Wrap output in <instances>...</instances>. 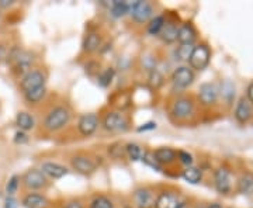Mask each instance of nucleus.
<instances>
[{
    "label": "nucleus",
    "mask_w": 253,
    "mask_h": 208,
    "mask_svg": "<svg viewBox=\"0 0 253 208\" xmlns=\"http://www.w3.org/2000/svg\"><path fill=\"white\" fill-rule=\"evenodd\" d=\"M197 101L193 96L180 94L174 97L169 106V116L176 123H186L196 116Z\"/></svg>",
    "instance_id": "1"
},
{
    "label": "nucleus",
    "mask_w": 253,
    "mask_h": 208,
    "mask_svg": "<svg viewBox=\"0 0 253 208\" xmlns=\"http://www.w3.org/2000/svg\"><path fill=\"white\" fill-rule=\"evenodd\" d=\"M72 121V110L66 104H58L46 113L44 118V129L48 132H59Z\"/></svg>",
    "instance_id": "2"
},
{
    "label": "nucleus",
    "mask_w": 253,
    "mask_h": 208,
    "mask_svg": "<svg viewBox=\"0 0 253 208\" xmlns=\"http://www.w3.org/2000/svg\"><path fill=\"white\" fill-rule=\"evenodd\" d=\"M9 61L13 65V71L24 76L26 73L30 72L34 66L36 62V55L30 52L27 49H21V48H14L9 52Z\"/></svg>",
    "instance_id": "3"
},
{
    "label": "nucleus",
    "mask_w": 253,
    "mask_h": 208,
    "mask_svg": "<svg viewBox=\"0 0 253 208\" xmlns=\"http://www.w3.org/2000/svg\"><path fill=\"white\" fill-rule=\"evenodd\" d=\"M100 127L107 132H126L129 128V120L123 111L110 110L100 120Z\"/></svg>",
    "instance_id": "4"
},
{
    "label": "nucleus",
    "mask_w": 253,
    "mask_h": 208,
    "mask_svg": "<svg viewBox=\"0 0 253 208\" xmlns=\"http://www.w3.org/2000/svg\"><path fill=\"white\" fill-rule=\"evenodd\" d=\"M211 61V48L207 42H199L194 45L193 52L190 55L189 68L193 69L194 72H201L207 68Z\"/></svg>",
    "instance_id": "5"
},
{
    "label": "nucleus",
    "mask_w": 253,
    "mask_h": 208,
    "mask_svg": "<svg viewBox=\"0 0 253 208\" xmlns=\"http://www.w3.org/2000/svg\"><path fill=\"white\" fill-rule=\"evenodd\" d=\"M194 81H196V72L186 65L177 66L170 75V83H172L173 89H176V90L189 89L194 83Z\"/></svg>",
    "instance_id": "6"
},
{
    "label": "nucleus",
    "mask_w": 253,
    "mask_h": 208,
    "mask_svg": "<svg viewBox=\"0 0 253 208\" xmlns=\"http://www.w3.org/2000/svg\"><path fill=\"white\" fill-rule=\"evenodd\" d=\"M219 100V84L214 82L203 83L197 91V103L203 107H214Z\"/></svg>",
    "instance_id": "7"
},
{
    "label": "nucleus",
    "mask_w": 253,
    "mask_h": 208,
    "mask_svg": "<svg viewBox=\"0 0 253 208\" xmlns=\"http://www.w3.org/2000/svg\"><path fill=\"white\" fill-rule=\"evenodd\" d=\"M129 16L135 24H146L154 17V6L149 1L136 0L129 6Z\"/></svg>",
    "instance_id": "8"
},
{
    "label": "nucleus",
    "mask_w": 253,
    "mask_h": 208,
    "mask_svg": "<svg viewBox=\"0 0 253 208\" xmlns=\"http://www.w3.org/2000/svg\"><path fill=\"white\" fill-rule=\"evenodd\" d=\"M24 187L30 191L45 190L49 186V179L40 169H30L21 177Z\"/></svg>",
    "instance_id": "9"
},
{
    "label": "nucleus",
    "mask_w": 253,
    "mask_h": 208,
    "mask_svg": "<svg viewBox=\"0 0 253 208\" xmlns=\"http://www.w3.org/2000/svg\"><path fill=\"white\" fill-rule=\"evenodd\" d=\"M46 84V75L44 71L41 69H31L30 72H27L24 76H21L20 81V89L24 93L42 87Z\"/></svg>",
    "instance_id": "10"
},
{
    "label": "nucleus",
    "mask_w": 253,
    "mask_h": 208,
    "mask_svg": "<svg viewBox=\"0 0 253 208\" xmlns=\"http://www.w3.org/2000/svg\"><path fill=\"white\" fill-rule=\"evenodd\" d=\"M214 187L222 196H228L232 191L234 183H232V172L229 167L219 166L215 169V172H214Z\"/></svg>",
    "instance_id": "11"
},
{
    "label": "nucleus",
    "mask_w": 253,
    "mask_h": 208,
    "mask_svg": "<svg viewBox=\"0 0 253 208\" xmlns=\"http://www.w3.org/2000/svg\"><path fill=\"white\" fill-rule=\"evenodd\" d=\"M71 167L83 176H90L97 170V162L86 154H76L71 158Z\"/></svg>",
    "instance_id": "12"
},
{
    "label": "nucleus",
    "mask_w": 253,
    "mask_h": 208,
    "mask_svg": "<svg viewBox=\"0 0 253 208\" xmlns=\"http://www.w3.org/2000/svg\"><path fill=\"white\" fill-rule=\"evenodd\" d=\"M158 191L149 186H141L134 190L132 200L135 208H154Z\"/></svg>",
    "instance_id": "13"
},
{
    "label": "nucleus",
    "mask_w": 253,
    "mask_h": 208,
    "mask_svg": "<svg viewBox=\"0 0 253 208\" xmlns=\"http://www.w3.org/2000/svg\"><path fill=\"white\" fill-rule=\"evenodd\" d=\"M100 127V117L96 113L82 114L78 120V132L84 138L91 136Z\"/></svg>",
    "instance_id": "14"
},
{
    "label": "nucleus",
    "mask_w": 253,
    "mask_h": 208,
    "mask_svg": "<svg viewBox=\"0 0 253 208\" xmlns=\"http://www.w3.org/2000/svg\"><path fill=\"white\" fill-rule=\"evenodd\" d=\"M183 201L180 193L173 189H163L158 191L154 208H177Z\"/></svg>",
    "instance_id": "15"
},
{
    "label": "nucleus",
    "mask_w": 253,
    "mask_h": 208,
    "mask_svg": "<svg viewBox=\"0 0 253 208\" xmlns=\"http://www.w3.org/2000/svg\"><path fill=\"white\" fill-rule=\"evenodd\" d=\"M234 117L239 124H248L253 118V106L249 100L245 96L239 97L235 103V110H234Z\"/></svg>",
    "instance_id": "16"
},
{
    "label": "nucleus",
    "mask_w": 253,
    "mask_h": 208,
    "mask_svg": "<svg viewBox=\"0 0 253 208\" xmlns=\"http://www.w3.org/2000/svg\"><path fill=\"white\" fill-rule=\"evenodd\" d=\"M40 170L44 173L48 179H52V180H59L69 173V169L65 165L54 162V161H45V162L41 163Z\"/></svg>",
    "instance_id": "17"
},
{
    "label": "nucleus",
    "mask_w": 253,
    "mask_h": 208,
    "mask_svg": "<svg viewBox=\"0 0 253 208\" xmlns=\"http://www.w3.org/2000/svg\"><path fill=\"white\" fill-rule=\"evenodd\" d=\"M152 155H154L155 161L162 167L163 166H172L177 162V151L173 148H169V146H161V148L155 149Z\"/></svg>",
    "instance_id": "18"
},
{
    "label": "nucleus",
    "mask_w": 253,
    "mask_h": 208,
    "mask_svg": "<svg viewBox=\"0 0 253 208\" xmlns=\"http://www.w3.org/2000/svg\"><path fill=\"white\" fill-rule=\"evenodd\" d=\"M103 46V37L99 34L97 31H90L87 33L84 38H83V42H82V51L84 54H96L97 51L101 49Z\"/></svg>",
    "instance_id": "19"
},
{
    "label": "nucleus",
    "mask_w": 253,
    "mask_h": 208,
    "mask_svg": "<svg viewBox=\"0 0 253 208\" xmlns=\"http://www.w3.org/2000/svg\"><path fill=\"white\" fill-rule=\"evenodd\" d=\"M21 204L26 208H51V200L45 194L33 191V193H27L23 197Z\"/></svg>",
    "instance_id": "20"
},
{
    "label": "nucleus",
    "mask_w": 253,
    "mask_h": 208,
    "mask_svg": "<svg viewBox=\"0 0 253 208\" xmlns=\"http://www.w3.org/2000/svg\"><path fill=\"white\" fill-rule=\"evenodd\" d=\"M197 40V30L193 26V23L186 21L179 24V30H177V42L179 44H193Z\"/></svg>",
    "instance_id": "21"
},
{
    "label": "nucleus",
    "mask_w": 253,
    "mask_h": 208,
    "mask_svg": "<svg viewBox=\"0 0 253 208\" xmlns=\"http://www.w3.org/2000/svg\"><path fill=\"white\" fill-rule=\"evenodd\" d=\"M104 6H107L110 10V14L113 17L121 18L129 14V6L131 1H121V0H111L110 3H103Z\"/></svg>",
    "instance_id": "22"
},
{
    "label": "nucleus",
    "mask_w": 253,
    "mask_h": 208,
    "mask_svg": "<svg viewBox=\"0 0 253 208\" xmlns=\"http://www.w3.org/2000/svg\"><path fill=\"white\" fill-rule=\"evenodd\" d=\"M177 30H179V24H176L174 21H168L159 34V38L162 40L165 44H174L177 42Z\"/></svg>",
    "instance_id": "23"
},
{
    "label": "nucleus",
    "mask_w": 253,
    "mask_h": 208,
    "mask_svg": "<svg viewBox=\"0 0 253 208\" xmlns=\"http://www.w3.org/2000/svg\"><path fill=\"white\" fill-rule=\"evenodd\" d=\"M236 191L239 194H252L253 193V173L244 172L236 179Z\"/></svg>",
    "instance_id": "24"
},
{
    "label": "nucleus",
    "mask_w": 253,
    "mask_h": 208,
    "mask_svg": "<svg viewBox=\"0 0 253 208\" xmlns=\"http://www.w3.org/2000/svg\"><path fill=\"white\" fill-rule=\"evenodd\" d=\"M166 20H168V18H166L165 14L154 16V17L149 20V23L146 24V33L152 37H159L161 31H162L163 27H165V24H166Z\"/></svg>",
    "instance_id": "25"
},
{
    "label": "nucleus",
    "mask_w": 253,
    "mask_h": 208,
    "mask_svg": "<svg viewBox=\"0 0 253 208\" xmlns=\"http://www.w3.org/2000/svg\"><path fill=\"white\" fill-rule=\"evenodd\" d=\"M181 177L190 184H199L203 181L204 174H203V170L200 167L193 165V166H187L181 170Z\"/></svg>",
    "instance_id": "26"
},
{
    "label": "nucleus",
    "mask_w": 253,
    "mask_h": 208,
    "mask_svg": "<svg viewBox=\"0 0 253 208\" xmlns=\"http://www.w3.org/2000/svg\"><path fill=\"white\" fill-rule=\"evenodd\" d=\"M16 125L20 128V131H31L36 127V120L27 111H20L16 117Z\"/></svg>",
    "instance_id": "27"
},
{
    "label": "nucleus",
    "mask_w": 253,
    "mask_h": 208,
    "mask_svg": "<svg viewBox=\"0 0 253 208\" xmlns=\"http://www.w3.org/2000/svg\"><path fill=\"white\" fill-rule=\"evenodd\" d=\"M219 99L224 100L225 104H232L235 100V84L232 82H224L219 84Z\"/></svg>",
    "instance_id": "28"
},
{
    "label": "nucleus",
    "mask_w": 253,
    "mask_h": 208,
    "mask_svg": "<svg viewBox=\"0 0 253 208\" xmlns=\"http://www.w3.org/2000/svg\"><path fill=\"white\" fill-rule=\"evenodd\" d=\"M144 152L145 151L141 148V145L135 144V142H128L126 145V156L131 162H139V161H142Z\"/></svg>",
    "instance_id": "29"
},
{
    "label": "nucleus",
    "mask_w": 253,
    "mask_h": 208,
    "mask_svg": "<svg viewBox=\"0 0 253 208\" xmlns=\"http://www.w3.org/2000/svg\"><path fill=\"white\" fill-rule=\"evenodd\" d=\"M116 78V69L114 68H104L97 76V84L100 87H109Z\"/></svg>",
    "instance_id": "30"
},
{
    "label": "nucleus",
    "mask_w": 253,
    "mask_h": 208,
    "mask_svg": "<svg viewBox=\"0 0 253 208\" xmlns=\"http://www.w3.org/2000/svg\"><path fill=\"white\" fill-rule=\"evenodd\" d=\"M89 208H114V201L106 194H96L89 201Z\"/></svg>",
    "instance_id": "31"
},
{
    "label": "nucleus",
    "mask_w": 253,
    "mask_h": 208,
    "mask_svg": "<svg viewBox=\"0 0 253 208\" xmlns=\"http://www.w3.org/2000/svg\"><path fill=\"white\" fill-rule=\"evenodd\" d=\"M46 96V86H42V87H38V89H34V90L28 91V93H24V97L27 100L30 104H38L40 101L45 99Z\"/></svg>",
    "instance_id": "32"
},
{
    "label": "nucleus",
    "mask_w": 253,
    "mask_h": 208,
    "mask_svg": "<svg viewBox=\"0 0 253 208\" xmlns=\"http://www.w3.org/2000/svg\"><path fill=\"white\" fill-rule=\"evenodd\" d=\"M163 83H165V76H163V73L159 69H155L152 72L148 73V84L152 89H155V90L161 89L163 86Z\"/></svg>",
    "instance_id": "33"
},
{
    "label": "nucleus",
    "mask_w": 253,
    "mask_h": 208,
    "mask_svg": "<svg viewBox=\"0 0 253 208\" xmlns=\"http://www.w3.org/2000/svg\"><path fill=\"white\" fill-rule=\"evenodd\" d=\"M193 44H179V46L176 48L174 55H176V59L180 61V62H189L190 55L193 52Z\"/></svg>",
    "instance_id": "34"
},
{
    "label": "nucleus",
    "mask_w": 253,
    "mask_h": 208,
    "mask_svg": "<svg viewBox=\"0 0 253 208\" xmlns=\"http://www.w3.org/2000/svg\"><path fill=\"white\" fill-rule=\"evenodd\" d=\"M141 64L146 72H152L155 69H158V59L154 54H145L141 58Z\"/></svg>",
    "instance_id": "35"
},
{
    "label": "nucleus",
    "mask_w": 253,
    "mask_h": 208,
    "mask_svg": "<svg viewBox=\"0 0 253 208\" xmlns=\"http://www.w3.org/2000/svg\"><path fill=\"white\" fill-rule=\"evenodd\" d=\"M107 152H109V156L111 159H116V161L123 159L126 156V145H121L120 142L110 145Z\"/></svg>",
    "instance_id": "36"
},
{
    "label": "nucleus",
    "mask_w": 253,
    "mask_h": 208,
    "mask_svg": "<svg viewBox=\"0 0 253 208\" xmlns=\"http://www.w3.org/2000/svg\"><path fill=\"white\" fill-rule=\"evenodd\" d=\"M20 181H21V177L18 174H13L10 177L7 184H6V193H7V196L11 197V196H14L17 193L18 187H20Z\"/></svg>",
    "instance_id": "37"
},
{
    "label": "nucleus",
    "mask_w": 253,
    "mask_h": 208,
    "mask_svg": "<svg viewBox=\"0 0 253 208\" xmlns=\"http://www.w3.org/2000/svg\"><path fill=\"white\" fill-rule=\"evenodd\" d=\"M177 162L181 163L184 167H187V166H193V163H194V158H193V155L190 154L189 151H177Z\"/></svg>",
    "instance_id": "38"
},
{
    "label": "nucleus",
    "mask_w": 253,
    "mask_h": 208,
    "mask_svg": "<svg viewBox=\"0 0 253 208\" xmlns=\"http://www.w3.org/2000/svg\"><path fill=\"white\" fill-rule=\"evenodd\" d=\"M142 162H144L146 166L152 167L154 170L162 172V166H161L159 163L155 161V158H154V155H152V152H149V151L144 152V156H142Z\"/></svg>",
    "instance_id": "39"
},
{
    "label": "nucleus",
    "mask_w": 253,
    "mask_h": 208,
    "mask_svg": "<svg viewBox=\"0 0 253 208\" xmlns=\"http://www.w3.org/2000/svg\"><path fill=\"white\" fill-rule=\"evenodd\" d=\"M84 69H86V73L89 76H99V73L101 72V64L99 61H89L87 64L84 65Z\"/></svg>",
    "instance_id": "40"
},
{
    "label": "nucleus",
    "mask_w": 253,
    "mask_h": 208,
    "mask_svg": "<svg viewBox=\"0 0 253 208\" xmlns=\"http://www.w3.org/2000/svg\"><path fill=\"white\" fill-rule=\"evenodd\" d=\"M61 208H86V204L81 199H71L65 201Z\"/></svg>",
    "instance_id": "41"
},
{
    "label": "nucleus",
    "mask_w": 253,
    "mask_h": 208,
    "mask_svg": "<svg viewBox=\"0 0 253 208\" xmlns=\"http://www.w3.org/2000/svg\"><path fill=\"white\" fill-rule=\"evenodd\" d=\"M27 141L28 136L24 131H18V132H16V135H14V142H16V144H26Z\"/></svg>",
    "instance_id": "42"
},
{
    "label": "nucleus",
    "mask_w": 253,
    "mask_h": 208,
    "mask_svg": "<svg viewBox=\"0 0 253 208\" xmlns=\"http://www.w3.org/2000/svg\"><path fill=\"white\" fill-rule=\"evenodd\" d=\"M151 129H156V123H154V121L142 124V127H138L139 132H142V131H151Z\"/></svg>",
    "instance_id": "43"
},
{
    "label": "nucleus",
    "mask_w": 253,
    "mask_h": 208,
    "mask_svg": "<svg viewBox=\"0 0 253 208\" xmlns=\"http://www.w3.org/2000/svg\"><path fill=\"white\" fill-rule=\"evenodd\" d=\"M245 97L249 100L253 106V81L249 83V86H248V89H246V94H245Z\"/></svg>",
    "instance_id": "44"
},
{
    "label": "nucleus",
    "mask_w": 253,
    "mask_h": 208,
    "mask_svg": "<svg viewBox=\"0 0 253 208\" xmlns=\"http://www.w3.org/2000/svg\"><path fill=\"white\" fill-rule=\"evenodd\" d=\"M4 208H17V201L9 196L6 199V201H4Z\"/></svg>",
    "instance_id": "45"
},
{
    "label": "nucleus",
    "mask_w": 253,
    "mask_h": 208,
    "mask_svg": "<svg viewBox=\"0 0 253 208\" xmlns=\"http://www.w3.org/2000/svg\"><path fill=\"white\" fill-rule=\"evenodd\" d=\"M7 56H9V51H7V48H6V45L0 44V62H1V61H4Z\"/></svg>",
    "instance_id": "46"
},
{
    "label": "nucleus",
    "mask_w": 253,
    "mask_h": 208,
    "mask_svg": "<svg viewBox=\"0 0 253 208\" xmlns=\"http://www.w3.org/2000/svg\"><path fill=\"white\" fill-rule=\"evenodd\" d=\"M13 4L11 0H0V7H10Z\"/></svg>",
    "instance_id": "47"
},
{
    "label": "nucleus",
    "mask_w": 253,
    "mask_h": 208,
    "mask_svg": "<svg viewBox=\"0 0 253 208\" xmlns=\"http://www.w3.org/2000/svg\"><path fill=\"white\" fill-rule=\"evenodd\" d=\"M177 208H193V206L190 204L189 201L183 200V201H181V203H180V206H179V207H177Z\"/></svg>",
    "instance_id": "48"
},
{
    "label": "nucleus",
    "mask_w": 253,
    "mask_h": 208,
    "mask_svg": "<svg viewBox=\"0 0 253 208\" xmlns=\"http://www.w3.org/2000/svg\"><path fill=\"white\" fill-rule=\"evenodd\" d=\"M207 208H224L219 203H211V204H208Z\"/></svg>",
    "instance_id": "49"
},
{
    "label": "nucleus",
    "mask_w": 253,
    "mask_h": 208,
    "mask_svg": "<svg viewBox=\"0 0 253 208\" xmlns=\"http://www.w3.org/2000/svg\"><path fill=\"white\" fill-rule=\"evenodd\" d=\"M193 208H207V206H206V204H203V203H199V204L193 206Z\"/></svg>",
    "instance_id": "50"
}]
</instances>
